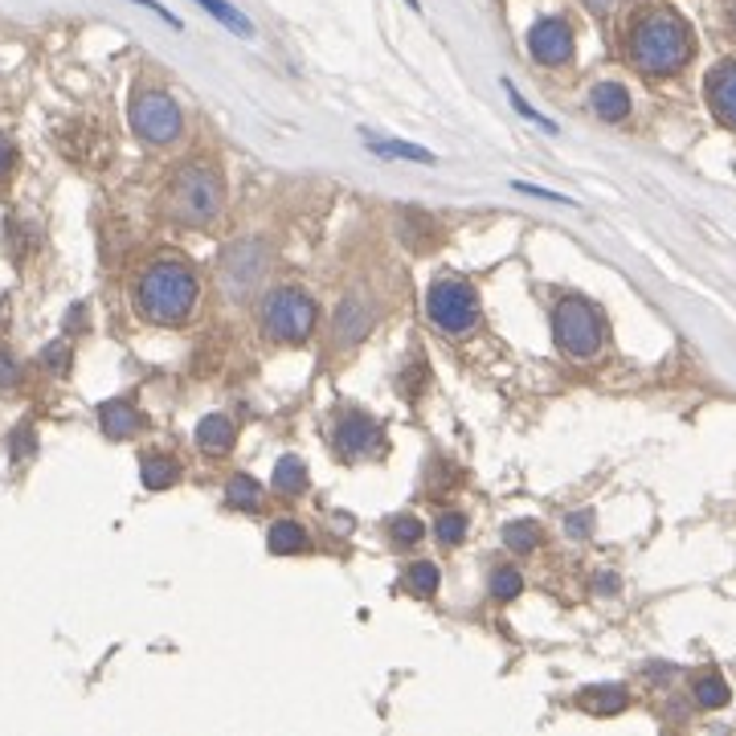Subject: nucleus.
Wrapping results in <instances>:
<instances>
[{
  "label": "nucleus",
  "mask_w": 736,
  "mask_h": 736,
  "mask_svg": "<svg viewBox=\"0 0 736 736\" xmlns=\"http://www.w3.org/2000/svg\"><path fill=\"white\" fill-rule=\"evenodd\" d=\"M140 479H144L147 491H164V487H173L180 479V463L168 459V454H147L140 463Z\"/></svg>",
  "instance_id": "obj_18"
},
{
  "label": "nucleus",
  "mask_w": 736,
  "mask_h": 736,
  "mask_svg": "<svg viewBox=\"0 0 736 736\" xmlns=\"http://www.w3.org/2000/svg\"><path fill=\"white\" fill-rule=\"evenodd\" d=\"M266 548H271L274 557L304 553V548H307V529H304V524H295V520H278V524H271V532H266Z\"/></svg>",
  "instance_id": "obj_17"
},
{
  "label": "nucleus",
  "mask_w": 736,
  "mask_h": 736,
  "mask_svg": "<svg viewBox=\"0 0 736 736\" xmlns=\"http://www.w3.org/2000/svg\"><path fill=\"white\" fill-rule=\"evenodd\" d=\"M316 328V304L311 295L295 287H278L262 299V332L278 344H299Z\"/></svg>",
  "instance_id": "obj_5"
},
{
  "label": "nucleus",
  "mask_w": 736,
  "mask_h": 736,
  "mask_svg": "<svg viewBox=\"0 0 736 736\" xmlns=\"http://www.w3.org/2000/svg\"><path fill=\"white\" fill-rule=\"evenodd\" d=\"M585 529H590V515H573V520H569V532H573V536H585Z\"/></svg>",
  "instance_id": "obj_35"
},
{
  "label": "nucleus",
  "mask_w": 736,
  "mask_h": 736,
  "mask_svg": "<svg viewBox=\"0 0 736 736\" xmlns=\"http://www.w3.org/2000/svg\"><path fill=\"white\" fill-rule=\"evenodd\" d=\"M577 704L585 708V712H593V716H614V712H622V708L630 704V696H626V688H618V684H602V688L581 691Z\"/></svg>",
  "instance_id": "obj_15"
},
{
  "label": "nucleus",
  "mask_w": 736,
  "mask_h": 736,
  "mask_svg": "<svg viewBox=\"0 0 736 736\" xmlns=\"http://www.w3.org/2000/svg\"><path fill=\"white\" fill-rule=\"evenodd\" d=\"M131 4H140V9H152V13L161 16L164 25H173V29H180V21H177V16H173V13H168V9H164L161 0H131Z\"/></svg>",
  "instance_id": "obj_31"
},
{
  "label": "nucleus",
  "mask_w": 736,
  "mask_h": 736,
  "mask_svg": "<svg viewBox=\"0 0 736 736\" xmlns=\"http://www.w3.org/2000/svg\"><path fill=\"white\" fill-rule=\"evenodd\" d=\"M426 311L442 332H471L479 323V295L463 278H438L426 295Z\"/></svg>",
  "instance_id": "obj_6"
},
{
  "label": "nucleus",
  "mask_w": 736,
  "mask_h": 736,
  "mask_svg": "<svg viewBox=\"0 0 736 736\" xmlns=\"http://www.w3.org/2000/svg\"><path fill=\"white\" fill-rule=\"evenodd\" d=\"M434 536H438L442 545H459V541L466 536V520H463V515H454V512L438 515V524H434Z\"/></svg>",
  "instance_id": "obj_27"
},
{
  "label": "nucleus",
  "mask_w": 736,
  "mask_h": 736,
  "mask_svg": "<svg viewBox=\"0 0 736 736\" xmlns=\"http://www.w3.org/2000/svg\"><path fill=\"white\" fill-rule=\"evenodd\" d=\"M728 16H733V29H736V0H733V9H728Z\"/></svg>",
  "instance_id": "obj_36"
},
{
  "label": "nucleus",
  "mask_w": 736,
  "mask_h": 736,
  "mask_svg": "<svg viewBox=\"0 0 736 736\" xmlns=\"http://www.w3.org/2000/svg\"><path fill=\"white\" fill-rule=\"evenodd\" d=\"M405 585H409V593H417V597H434L438 585H442V573H438L434 560H417V565L405 569Z\"/></svg>",
  "instance_id": "obj_22"
},
{
  "label": "nucleus",
  "mask_w": 736,
  "mask_h": 736,
  "mask_svg": "<svg viewBox=\"0 0 736 736\" xmlns=\"http://www.w3.org/2000/svg\"><path fill=\"white\" fill-rule=\"evenodd\" d=\"M503 541L512 553H532V548L541 545V524H532V520H512L508 529H503Z\"/></svg>",
  "instance_id": "obj_25"
},
{
  "label": "nucleus",
  "mask_w": 736,
  "mask_h": 736,
  "mask_svg": "<svg viewBox=\"0 0 736 736\" xmlns=\"http://www.w3.org/2000/svg\"><path fill=\"white\" fill-rule=\"evenodd\" d=\"M168 209L185 225H197V229L213 225L217 213H222V180L213 177L209 168H201V164L180 168L173 177V189H168Z\"/></svg>",
  "instance_id": "obj_3"
},
{
  "label": "nucleus",
  "mask_w": 736,
  "mask_h": 736,
  "mask_svg": "<svg viewBox=\"0 0 736 736\" xmlns=\"http://www.w3.org/2000/svg\"><path fill=\"white\" fill-rule=\"evenodd\" d=\"M708 107L721 123L736 128V62H721L708 74Z\"/></svg>",
  "instance_id": "obj_11"
},
{
  "label": "nucleus",
  "mask_w": 736,
  "mask_h": 736,
  "mask_svg": "<svg viewBox=\"0 0 736 736\" xmlns=\"http://www.w3.org/2000/svg\"><path fill=\"white\" fill-rule=\"evenodd\" d=\"M691 696H696V704L700 708H724L728 704V684H724L721 675H700L696 688H691Z\"/></svg>",
  "instance_id": "obj_24"
},
{
  "label": "nucleus",
  "mask_w": 736,
  "mask_h": 736,
  "mask_svg": "<svg viewBox=\"0 0 736 736\" xmlns=\"http://www.w3.org/2000/svg\"><path fill=\"white\" fill-rule=\"evenodd\" d=\"M13 161H16L13 144H9L4 135H0V180H4V177H9V173H13Z\"/></svg>",
  "instance_id": "obj_32"
},
{
  "label": "nucleus",
  "mask_w": 736,
  "mask_h": 736,
  "mask_svg": "<svg viewBox=\"0 0 736 736\" xmlns=\"http://www.w3.org/2000/svg\"><path fill=\"white\" fill-rule=\"evenodd\" d=\"M46 365H54L58 372H66V344H62V340H58V344H54V348L46 353Z\"/></svg>",
  "instance_id": "obj_33"
},
{
  "label": "nucleus",
  "mask_w": 736,
  "mask_h": 736,
  "mask_svg": "<svg viewBox=\"0 0 736 736\" xmlns=\"http://www.w3.org/2000/svg\"><path fill=\"white\" fill-rule=\"evenodd\" d=\"M274 491H283V496H304L307 491V466L304 459H295V454H283L278 463H274Z\"/></svg>",
  "instance_id": "obj_19"
},
{
  "label": "nucleus",
  "mask_w": 736,
  "mask_h": 736,
  "mask_svg": "<svg viewBox=\"0 0 736 736\" xmlns=\"http://www.w3.org/2000/svg\"><path fill=\"white\" fill-rule=\"evenodd\" d=\"M503 91H508V98H512V107H515V111H520V115H524L529 123H536V128H541V131H548V135H557V123H553V119H545V115H541V111H532L529 103L520 98V91H515L512 82H503Z\"/></svg>",
  "instance_id": "obj_29"
},
{
  "label": "nucleus",
  "mask_w": 736,
  "mask_h": 736,
  "mask_svg": "<svg viewBox=\"0 0 736 736\" xmlns=\"http://www.w3.org/2000/svg\"><path fill=\"white\" fill-rule=\"evenodd\" d=\"M258 499H262V487L250 475H234L225 487V503L238 508V512H258Z\"/></svg>",
  "instance_id": "obj_21"
},
{
  "label": "nucleus",
  "mask_w": 736,
  "mask_h": 736,
  "mask_svg": "<svg viewBox=\"0 0 736 736\" xmlns=\"http://www.w3.org/2000/svg\"><path fill=\"white\" fill-rule=\"evenodd\" d=\"M16 377H21V368H16V360L9 353H0V389H9V384H16Z\"/></svg>",
  "instance_id": "obj_30"
},
{
  "label": "nucleus",
  "mask_w": 736,
  "mask_h": 736,
  "mask_svg": "<svg viewBox=\"0 0 736 736\" xmlns=\"http://www.w3.org/2000/svg\"><path fill=\"white\" fill-rule=\"evenodd\" d=\"M368 328H372V316H368V307L353 295V299H344L336 311L332 344H336V348H356V344L368 336Z\"/></svg>",
  "instance_id": "obj_12"
},
{
  "label": "nucleus",
  "mask_w": 736,
  "mask_h": 736,
  "mask_svg": "<svg viewBox=\"0 0 736 736\" xmlns=\"http://www.w3.org/2000/svg\"><path fill=\"white\" fill-rule=\"evenodd\" d=\"M389 536H393L397 545H417V541L426 536V529H422V520H414V515H397V520L389 524Z\"/></svg>",
  "instance_id": "obj_28"
},
{
  "label": "nucleus",
  "mask_w": 736,
  "mask_h": 736,
  "mask_svg": "<svg viewBox=\"0 0 736 736\" xmlns=\"http://www.w3.org/2000/svg\"><path fill=\"white\" fill-rule=\"evenodd\" d=\"M691 49H696L691 29L672 9H646L634 16V25L626 33V58L651 79L679 74L691 62Z\"/></svg>",
  "instance_id": "obj_1"
},
{
  "label": "nucleus",
  "mask_w": 736,
  "mask_h": 736,
  "mask_svg": "<svg viewBox=\"0 0 736 736\" xmlns=\"http://www.w3.org/2000/svg\"><path fill=\"white\" fill-rule=\"evenodd\" d=\"M98 426H103L107 438L123 442L131 434H140V409H131L128 401H107V405L98 409Z\"/></svg>",
  "instance_id": "obj_14"
},
{
  "label": "nucleus",
  "mask_w": 736,
  "mask_h": 736,
  "mask_svg": "<svg viewBox=\"0 0 736 736\" xmlns=\"http://www.w3.org/2000/svg\"><path fill=\"white\" fill-rule=\"evenodd\" d=\"M529 54L541 66H565L573 58V29L560 16H545L529 29Z\"/></svg>",
  "instance_id": "obj_8"
},
{
  "label": "nucleus",
  "mask_w": 736,
  "mask_h": 736,
  "mask_svg": "<svg viewBox=\"0 0 736 736\" xmlns=\"http://www.w3.org/2000/svg\"><path fill=\"white\" fill-rule=\"evenodd\" d=\"M131 128L147 144H173L180 135V107L164 91H140L131 98Z\"/></svg>",
  "instance_id": "obj_7"
},
{
  "label": "nucleus",
  "mask_w": 736,
  "mask_h": 736,
  "mask_svg": "<svg viewBox=\"0 0 736 736\" xmlns=\"http://www.w3.org/2000/svg\"><path fill=\"white\" fill-rule=\"evenodd\" d=\"M332 442L344 459H368V454H377L381 450V426L377 422H368L360 414H348L336 422V434H332Z\"/></svg>",
  "instance_id": "obj_10"
},
{
  "label": "nucleus",
  "mask_w": 736,
  "mask_h": 736,
  "mask_svg": "<svg viewBox=\"0 0 736 736\" xmlns=\"http://www.w3.org/2000/svg\"><path fill=\"white\" fill-rule=\"evenodd\" d=\"M405 4H409V9H422V0H405Z\"/></svg>",
  "instance_id": "obj_37"
},
{
  "label": "nucleus",
  "mask_w": 736,
  "mask_h": 736,
  "mask_svg": "<svg viewBox=\"0 0 736 736\" xmlns=\"http://www.w3.org/2000/svg\"><path fill=\"white\" fill-rule=\"evenodd\" d=\"M197 447L205 450V454H225V450L234 447V422L222 414L201 417V426H197Z\"/></svg>",
  "instance_id": "obj_16"
},
{
  "label": "nucleus",
  "mask_w": 736,
  "mask_h": 736,
  "mask_svg": "<svg viewBox=\"0 0 736 736\" xmlns=\"http://www.w3.org/2000/svg\"><path fill=\"white\" fill-rule=\"evenodd\" d=\"M520 593H524V577H520V569L499 565L496 573H491V597H499V602H515Z\"/></svg>",
  "instance_id": "obj_26"
},
{
  "label": "nucleus",
  "mask_w": 736,
  "mask_h": 736,
  "mask_svg": "<svg viewBox=\"0 0 736 736\" xmlns=\"http://www.w3.org/2000/svg\"><path fill=\"white\" fill-rule=\"evenodd\" d=\"M590 107L597 119H606V123H622L626 115H630V95H626L622 82H597L590 95Z\"/></svg>",
  "instance_id": "obj_13"
},
{
  "label": "nucleus",
  "mask_w": 736,
  "mask_h": 736,
  "mask_svg": "<svg viewBox=\"0 0 736 736\" xmlns=\"http://www.w3.org/2000/svg\"><path fill=\"white\" fill-rule=\"evenodd\" d=\"M192 4H201V9H205L213 21H222L229 33H238V37H254V25H250L246 13H238L229 0H192Z\"/></svg>",
  "instance_id": "obj_20"
},
{
  "label": "nucleus",
  "mask_w": 736,
  "mask_h": 736,
  "mask_svg": "<svg viewBox=\"0 0 736 736\" xmlns=\"http://www.w3.org/2000/svg\"><path fill=\"white\" fill-rule=\"evenodd\" d=\"M368 152H377L384 161H414V164H430L434 156L417 144H397V140H368Z\"/></svg>",
  "instance_id": "obj_23"
},
{
  "label": "nucleus",
  "mask_w": 736,
  "mask_h": 736,
  "mask_svg": "<svg viewBox=\"0 0 736 736\" xmlns=\"http://www.w3.org/2000/svg\"><path fill=\"white\" fill-rule=\"evenodd\" d=\"M135 307L152 323H185L197 307V278L180 262H152L135 287Z\"/></svg>",
  "instance_id": "obj_2"
},
{
  "label": "nucleus",
  "mask_w": 736,
  "mask_h": 736,
  "mask_svg": "<svg viewBox=\"0 0 736 736\" xmlns=\"http://www.w3.org/2000/svg\"><path fill=\"white\" fill-rule=\"evenodd\" d=\"M581 4H585V9H590V13L606 16L609 9H614V4H618V0H581Z\"/></svg>",
  "instance_id": "obj_34"
},
{
  "label": "nucleus",
  "mask_w": 736,
  "mask_h": 736,
  "mask_svg": "<svg viewBox=\"0 0 736 736\" xmlns=\"http://www.w3.org/2000/svg\"><path fill=\"white\" fill-rule=\"evenodd\" d=\"M553 336H557L560 353L590 360L606 344V323L597 316V307L585 304V299H560L553 307Z\"/></svg>",
  "instance_id": "obj_4"
},
{
  "label": "nucleus",
  "mask_w": 736,
  "mask_h": 736,
  "mask_svg": "<svg viewBox=\"0 0 736 736\" xmlns=\"http://www.w3.org/2000/svg\"><path fill=\"white\" fill-rule=\"evenodd\" d=\"M262 266H266V258H262V246L254 241H241L234 250H225L222 258V283L229 295H246V290L254 287V278H262Z\"/></svg>",
  "instance_id": "obj_9"
}]
</instances>
